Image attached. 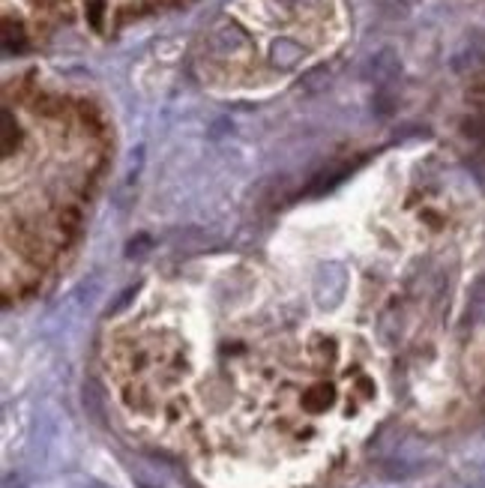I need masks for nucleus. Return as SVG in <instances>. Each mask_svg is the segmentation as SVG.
Listing matches in <instances>:
<instances>
[{
    "instance_id": "obj_1",
    "label": "nucleus",
    "mask_w": 485,
    "mask_h": 488,
    "mask_svg": "<svg viewBox=\"0 0 485 488\" xmlns=\"http://www.w3.org/2000/svg\"><path fill=\"white\" fill-rule=\"evenodd\" d=\"M345 291H347V273L342 263H333V261L324 263L315 276L318 302H321V306H336V302L345 297Z\"/></svg>"
},
{
    "instance_id": "obj_2",
    "label": "nucleus",
    "mask_w": 485,
    "mask_h": 488,
    "mask_svg": "<svg viewBox=\"0 0 485 488\" xmlns=\"http://www.w3.org/2000/svg\"><path fill=\"white\" fill-rule=\"evenodd\" d=\"M333 402H336V389L329 384H321V380L303 393V407L309 414H324L327 407H333Z\"/></svg>"
},
{
    "instance_id": "obj_3",
    "label": "nucleus",
    "mask_w": 485,
    "mask_h": 488,
    "mask_svg": "<svg viewBox=\"0 0 485 488\" xmlns=\"http://www.w3.org/2000/svg\"><path fill=\"white\" fill-rule=\"evenodd\" d=\"M468 321H473V324H485V276H480V279L471 285Z\"/></svg>"
},
{
    "instance_id": "obj_4",
    "label": "nucleus",
    "mask_w": 485,
    "mask_h": 488,
    "mask_svg": "<svg viewBox=\"0 0 485 488\" xmlns=\"http://www.w3.org/2000/svg\"><path fill=\"white\" fill-rule=\"evenodd\" d=\"M4 488H27V485H24V480H22V476L9 474L6 480H4Z\"/></svg>"
}]
</instances>
